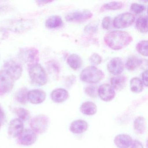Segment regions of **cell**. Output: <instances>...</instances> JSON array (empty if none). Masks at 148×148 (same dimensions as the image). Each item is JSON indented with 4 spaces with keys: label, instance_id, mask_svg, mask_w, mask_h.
<instances>
[{
    "label": "cell",
    "instance_id": "31",
    "mask_svg": "<svg viewBox=\"0 0 148 148\" xmlns=\"http://www.w3.org/2000/svg\"><path fill=\"white\" fill-rule=\"evenodd\" d=\"M130 9L134 13L138 14L144 12L145 10V7L141 4L133 3L131 5Z\"/></svg>",
    "mask_w": 148,
    "mask_h": 148
},
{
    "label": "cell",
    "instance_id": "20",
    "mask_svg": "<svg viewBox=\"0 0 148 148\" xmlns=\"http://www.w3.org/2000/svg\"><path fill=\"white\" fill-rule=\"evenodd\" d=\"M126 78L125 76H118L112 78L110 80L112 87L118 90H123L126 84Z\"/></svg>",
    "mask_w": 148,
    "mask_h": 148
},
{
    "label": "cell",
    "instance_id": "28",
    "mask_svg": "<svg viewBox=\"0 0 148 148\" xmlns=\"http://www.w3.org/2000/svg\"><path fill=\"white\" fill-rule=\"evenodd\" d=\"M14 112L18 117L19 119L22 121H27L30 119L31 115L30 112L24 108H15L14 109Z\"/></svg>",
    "mask_w": 148,
    "mask_h": 148
},
{
    "label": "cell",
    "instance_id": "12",
    "mask_svg": "<svg viewBox=\"0 0 148 148\" xmlns=\"http://www.w3.org/2000/svg\"><path fill=\"white\" fill-rule=\"evenodd\" d=\"M98 94L100 98L105 102L112 100L116 96V92L111 86L108 84L101 85L98 89Z\"/></svg>",
    "mask_w": 148,
    "mask_h": 148
},
{
    "label": "cell",
    "instance_id": "22",
    "mask_svg": "<svg viewBox=\"0 0 148 148\" xmlns=\"http://www.w3.org/2000/svg\"><path fill=\"white\" fill-rule=\"evenodd\" d=\"M62 19L58 15H53L49 17L46 21V26L50 29L58 28L63 25Z\"/></svg>",
    "mask_w": 148,
    "mask_h": 148
},
{
    "label": "cell",
    "instance_id": "29",
    "mask_svg": "<svg viewBox=\"0 0 148 148\" xmlns=\"http://www.w3.org/2000/svg\"><path fill=\"white\" fill-rule=\"evenodd\" d=\"M137 51L141 55L145 57L148 56V41L143 40L140 41L136 47Z\"/></svg>",
    "mask_w": 148,
    "mask_h": 148
},
{
    "label": "cell",
    "instance_id": "26",
    "mask_svg": "<svg viewBox=\"0 0 148 148\" xmlns=\"http://www.w3.org/2000/svg\"><path fill=\"white\" fill-rule=\"evenodd\" d=\"M136 27L140 32L147 33L148 32L147 16H143L139 17L136 22Z\"/></svg>",
    "mask_w": 148,
    "mask_h": 148
},
{
    "label": "cell",
    "instance_id": "1",
    "mask_svg": "<svg viewBox=\"0 0 148 148\" xmlns=\"http://www.w3.org/2000/svg\"><path fill=\"white\" fill-rule=\"evenodd\" d=\"M132 40V38L127 32L115 31L107 34L104 37L106 44L112 50H119L124 48Z\"/></svg>",
    "mask_w": 148,
    "mask_h": 148
},
{
    "label": "cell",
    "instance_id": "16",
    "mask_svg": "<svg viewBox=\"0 0 148 148\" xmlns=\"http://www.w3.org/2000/svg\"><path fill=\"white\" fill-rule=\"evenodd\" d=\"M133 141L131 137L127 134L117 135L114 139V143L118 148H129Z\"/></svg>",
    "mask_w": 148,
    "mask_h": 148
},
{
    "label": "cell",
    "instance_id": "13",
    "mask_svg": "<svg viewBox=\"0 0 148 148\" xmlns=\"http://www.w3.org/2000/svg\"><path fill=\"white\" fill-rule=\"evenodd\" d=\"M24 130L23 121L19 119H12L10 122L8 129V134L13 138L18 137Z\"/></svg>",
    "mask_w": 148,
    "mask_h": 148
},
{
    "label": "cell",
    "instance_id": "15",
    "mask_svg": "<svg viewBox=\"0 0 148 148\" xmlns=\"http://www.w3.org/2000/svg\"><path fill=\"white\" fill-rule=\"evenodd\" d=\"M108 71L111 74L118 75L123 72L124 64L119 58H115L111 60L107 65Z\"/></svg>",
    "mask_w": 148,
    "mask_h": 148
},
{
    "label": "cell",
    "instance_id": "7",
    "mask_svg": "<svg viewBox=\"0 0 148 148\" xmlns=\"http://www.w3.org/2000/svg\"><path fill=\"white\" fill-rule=\"evenodd\" d=\"M135 18L132 14L124 13L117 16L113 21L114 27L117 29L126 28L131 25L135 21Z\"/></svg>",
    "mask_w": 148,
    "mask_h": 148
},
{
    "label": "cell",
    "instance_id": "3",
    "mask_svg": "<svg viewBox=\"0 0 148 148\" xmlns=\"http://www.w3.org/2000/svg\"><path fill=\"white\" fill-rule=\"evenodd\" d=\"M29 74L32 82L36 85H45L47 81V75L41 65L35 64L30 66Z\"/></svg>",
    "mask_w": 148,
    "mask_h": 148
},
{
    "label": "cell",
    "instance_id": "40",
    "mask_svg": "<svg viewBox=\"0 0 148 148\" xmlns=\"http://www.w3.org/2000/svg\"><path fill=\"white\" fill-rule=\"evenodd\" d=\"M1 123H0V128H1Z\"/></svg>",
    "mask_w": 148,
    "mask_h": 148
},
{
    "label": "cell",
    "instance_id": "37",
    "mask_svg": "<svg viewBox=\"0 0 148 148\" xmlns=\"http://www.w3.org/2000/svg\"><path fill=\"white\" fill-rule=\"evenodd\" d=\"M5 112L1 107V105L0 104V123L1 124L5 123Z\"/></svg>",
    "mask_w": 148,
    "mask_h": 148
},
{
    "label": "cell",
    "instance_id": "39",
    "mask_svg": "<svg viewBox=\"0 0 148 148\" xmlns=\"http://www.w3.org/2000/svg\"><path fill=\"white\" fill-rule=\"evenodd\" d=\"M86 32H88V33H93L94 32H96V27L93 26H88L86 27Z\"/></svg>",
    "mask_w": 148,
    "mask_h": 148
},
{
    "label": "cell",
    "instance_id": "38",
    "mask_svg": "<svg viewBox=\"0 0 148 148\" xmlns=\"http://www.w3.org/2000/svg\"><path fill=\"white\" fill-rule=\"evenodd\" d=\"M142 79H143V83L146 86H148V72L147 70L144 71L142 73Z\"/></svg>",
    "mask_w": 148,
    "mask_h": 148
},
{
    "label": "cell",
    "instance_id": "30",
    "mask_svg": "<svg viewBox=\"0 0 148 148\" xmlns=\"http://www.w3.org/2000/svg\"><path fill=\"white\" fill-rule=\"evenodd\" d=\"M123 4L121 2L112 1L106 3L103 5V8L106 10H116L121 9L123 8Z\"/></svg>",
    "mask_w": 148,
    "mask_h": 148
},
{
    "label": "cell",
    "instance_id": "27",
    "mask_svg": "<svg viewBox=\"0 0 148 148\" xmlns=\"http://www.w3.org/2000/svg\"><path fill=\"white\" fill-rule=\"evenodd\" d=\"M28 91L25 87H23L19 90L15 95L16 100L21 103L25 104L28 101L27 94Z\"/></svg>",
    "mask_w": 148,
    "mask_h": 148
},
{
    "label": "cell",
    "instance_id": "5",
    "mask_svg": "<svg viewBox=\"0 0 148 148\" xmlns=\"http://www.w3.org/2000/svg\"><path fill=\"white\" fill-rule=\"evenodd\" d=\"M49 124V118L42 114L34 117L31 120L30 126L35 133L42 134L47 130Z\"/></svg>",
    "mask_w": 148,
    "mask_h": 148
},
{
    "label": "cell",
    "instance_id": "4",
    "mask_svg": "<svg viewBox=\"0 0 148 148\" xmlns=\"http://www.w3.org/2000/svg\"><path fill=\"white\" fill-rule=\"evenodd\" d=\"M34 25V21L32 19L14 20L9 21L8 29L13 32L21 33L29 31Z\"/></svg>",
    "mask_w": 148,
    "mask_h": 148
},
{
    "label": "cell",
    "instance_id": "21",
    "mask_svg": "<svg viewBox=\"0 0 148 148\" xmlns=\"http://www.w3.org/2000/svg\"><path fill=\"white\" fill-rule=\"evenodd\" d=\"M146 122L145 119L143 116H139L134 121L133 127L135 132L138 134H142L146 130Z\"/></svg>",
    "mask_w": 148,
    "mask_h": 148
},
{
    "label": "cell",
    "instance_id": "8",
    "mask_svg": "<svg viewBox=\"0 0 148 148\" xmlns=\"http://www.w3.org/2000/svg\"><path fill=\"white\" fill-rule=\"evenodd\" d=\"M19 57L21 61L32 65L38 60V51L35 48H24L20 51Z\"/></svg>",
    "mask_w": 148,
    "mask_h": 148
},
{
    "label": "cell",
    "instance_id": "35",
    "mask_svg": "<svg viewBox=\"0 0 148 148\" xmlns=\"http://www.w3.org/2000/svg\"><path fill=\"white\" fill-rule=\"evenodd\" d=\"M8 33L6 29L3 27L0 28V38L5 40L8 38Z\"/></svg>",
    "mask_w": 148,
    "mask_h": 148
},
{
    "label": "cell",
    "instance_id": "25",
    "mask_svg": "<svg viewBox=\"0 0 148 148\" xmlns=\"http://www.w3.org/2000/svg\"><path fill=\"white\" fill-rule=\"evenodd\" d=\"M130 89L132 91L135 93L141 92L143 89V85L142 80L138 77L132 79L130 83Z\"/></svg>",
    "mask_w": 148,
    "mask_h": 148
},
{
    "label": "cell",
    "instance_id": "18",
    "mask_svg": "<svg viewBox=\"0 0 148 148\" xmlns=\"http://www.w3.org/2000/svg\"><path fill=\"white\" fill-rule=\"evenodd\" d=\"M88 124L86 121L78 119L73 121L70 126V130L74 134H80L85 132L88 129Z\"/></svg>",
    "mask_w": 148,
    "mask_h": 148
},
{
    "label": "cell",
    "instance_id": "14",
    "mask_svg": "<svg viewBox=\"0 0 148 148\" xmlns=\"http://www.w3.org/2000/svg\"><path fill=\"white\" fill-rule=\"evenodd\" d=\"M46 94L45 91L39 89L33 90L28 92V101L34 104L41 103L45 100Z\"/></svg>",
    "mask_w": 148,
    "mask_h": 148
},
{
    "label": "cell",
    "instance_id": "23",
    "mask_svg": "<svg viewBox=\"0 0 148 148\" xmlns=\"http://www.w3.org/2000/svg\"><path fill=\"white\" fill-rule=\"evenodd\" d=\"M67 63L72 69L77 70L81 67L82 59L77 54H71L67 58Z\"/></svg>",
    "mask_w": 148,
    "mask_h": 148
},
{
    "label": "cell",
    "instance_id": "33",
    "mask_svg": "<svg viewBox=\"0 0 148 148\" xmlns=\"http://www.w3.org/2000/svg\"><path fill=\"white\" fill-rule=\"evenodd\" d=\"M112 19L109 16L105 17L102 21V27L105 29H108L110 27L111 25Z\"/></svg>",
    "mask_w": 148,
    "mask_h": 148
},
{
    "label": "cell",
    "instance_id": "34",
    "mask_svg": "<svg viewBox=\"0 0 148 148\" xmlns=\"http://www.w3.org/2000/svg\"><path fill=\"white\" fill-rule=\"evenodd\" d=\"M85 92L87 95L92 97H96V88L94 86H87L86 88Z\"/></svg>",
    "mask_w": 148,
    "mask_h": 148
},
{
    "label": "cell",
    "instance_id": "32",
    "mask_svg": "<svg viewBox=\"0 0 148 148\" xmlns=\"http://www.w3.org/2000/svg\"><path fill=\"white\" fill-rule=\"evenodd\" d=\"M90 62L94 65H98L102 62V58L100 55L97 53L92 54L90 58Z\"/></svg>",
    "mask_w": 148,
    "mask_h": 148
},
{
    "label": "cell",
    "instance_id": "9",
    "mask_svg": "<svg viewBox=\"0 0 148 148\" xmlns=\"http://www.w3.org/2000/svg\"><path fill=\"white\" fill-rule=\"evenodd\" d=\"M4 70L6 71L14 80H18L21 77L22 68L17 62L12 60H8L4 65Z\"/></svg>",
    "mask_w": 148,
    "mask_h": 148
},
{
    "label": "cell",
    "instance_id": "36",
    "mask_svg": "<svg viewBox=\"0 0 148 148\" xmlns=\"http://www.w3.org/2000/svg\"><path fill=\"white\" fill-rule=\"evenodd\" d=\"M130 148H143V144L142 143L137 140H134L132 142Z\"/></svg>",
    "mask_w": 148,
    "mask_h": 148
},
{
    "label": "cell",
    "instance_id": "6",
    "mask_svg": "<svg viewBox=\"0 0 148 148\" xmlns=\"http://www.w3.org/2000/svg\"><path fill=\"white\" fill-rule=\"evenodd\" d=\"M14 79L5 70L0 71V96L8 93L12 89Z\"/></svg>",
    "mask_w": 148,
    "mask_h": 148
},
{
    "label": "cell",
    "instance_id": "19",
    "mask_svg": "<svg viewBox=\"0 0 148 148\" xmlns=\"http://www.w3.org/2000/svg\"><path fill=\"white\" fill-rule=\"evenodd\" d=\"M80 110L84 115L92 116L97 113V108L96 105L93 102L87 101L81 105Z\"/></svg>",
    "mask_w": 148,
    "mask_h": 148
},
{
    "label": "cell",
    "instance_id": "2",
    "mask_svg": "<svg viewBox=\"0 0 148 148\" xmlns=\"http://www.w3.org/2000/svg\"><path fill=\"white\" fill-rule=\"evenodd\" d=\"M104 77L103 72L94 66H89L83 70L80 73V78L82 81L90 84L100 82Z\"/></svg>",
    "mask_w": 148,
    "mask_h": 148
},
{
    "label": "cell",
    "instance_id": "24",
    "mask_svg": "<svg viewBox=\"0 0 148 148\" xmlns=\"http://www.w3.org/2000/svg\"><path fill=\"white\" fill-rule=\"evenodd\" d=\"M142 64V60L136 56H131L127 60L126 67L129 71H133L137 69Z\"/></svg>",
    "mask_w": 148,
    "mask_h": 148
},
{
    "label": "cell",
    "instance_id": "11",
    "mask_svg": "<svg viewBox=\"0 0 148 148\" xmlns=\"http://www.w3.org/2000/svg\"><path fill=\"white\" fill-rule=\"evenodd\" d=\"M37 138L36 133L32 130L25 129L18 137V143L24 146H29L35 143Z\"/></svg>",
    "mask_w": 148,
    "mask_h": 148
},
{
    "label": "cell",
    "instance_id": "17",
    "mask_svg": "<svg viewBox=\"0 0 148 148\" xmlns=\"http://www.w3.org/2000/svg\"><path fill=\"white\" fill-rule=\"evenodd\" d=\"M69 96L68 91L63 88L55 89L51 93L52 100L55 103H61L64 102L67 100Z\"/></svg>",
    "mask_w": 148,
    "mask_h": 148
},
{
    "label": "cell",
    "instance_id": "10",
    "mask_svg": "<svg viewBox=\"0 0 148 148\" xmlns=\"http://www.w3.org/2000/svg\"><path fill=\"white\" fill-rule=\"evenodd\" d=\"M92 15L93 14L90 11L84 10L70 13L66 15L65 18L69 22H81L90 19Z\"/></svg>",
    "mask_w": 148,
    "mask_h": 148
}]
</instances>
